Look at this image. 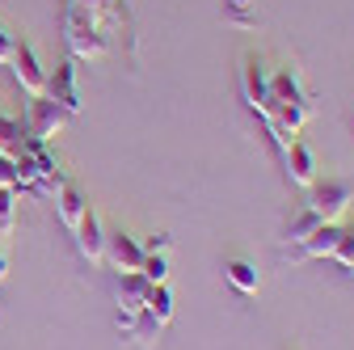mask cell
<instances>
[{"mask_svg":"<svg viewBox=\"0 0 354 350\" xmlns=\"http://www.w3.org/2000/svg\"><path fill=\"white\" fill-rule=\"evenodd\" d=\"M64 42L72 59H106L110 55V38L102 34L97 17L84 13L76 0H68V13H64Z\"/></svg>","mask_w":354,"mask_h":350,"instance_id":"6da1fadb","label":"cell"},{"mask_svg":"<svg viewBox=\"0 0 354 350\" xmlns=\"http://www.w3.org/2000/svg\"><path fill=\"white\" fill-rule=\"evenodd\" d=\"M241 93L257 118L270 114V64H266V55H257V51L241 55Z\"/></svg>","mask_w":354,"mask_h":350,"instance_id":"7a4b0ae2","label":"cell"},{"mask_svg":"<svg viewBox=\"0 0 354 350\" xmlns=\"http://www.w3.org/2000/svg\"><path fill=\"white\" fill-rule=\"evenodd\" d=\"M350 203H354V186L350 182H337V178H317L313 186H308V203L304 207H313L325 224H342V215L350 211Z\"/></svg>","mask_w":354,"mask_h":350,"instance_id":"3957f363","label":"cell"},{"mask_svg":"<svg viewBox=\"0 0 354 350\" xmlns=\"http://www.w3.org/2000/svg\"><path fill=\"white\" fill-rule=\"evenodd\" d=\"M270 110H313L304 89V76L295 64H283L270 72Z\"/></svg>","mask_w":354,"mask_h":350,"instance_id":"277c9868","label":"cell"},{"mask_svg":"<svg viewBox=\"0 0 354 350\" xmlns=\"http://www.w3.org/2000/svg\"><path fill=\"white\" fill-rule=\"evenodd\" d=\"M64 110L59 102H51L47 93L42 98H30V110H26V140H42V144H51L59 131H64Z\"/></svg>","mask_w":354,"mask_h":350,"instance_id":"5b68a950","label":"cell"},{"mask_svg":"<svg viewBox=\"0 0 354 350\" xmlns=\"http://www.w3.org/2000/svg\"><path fill=\"white\" fill-rule=\"evenodd\" d=\"M9 68H13V76H17V84L30 93V98H42L47 93V80H51V72L42 68V59H38V51H34V42H17V51H13V59H9Z\"/></svg>","mask_w":354,"mask_h":350,"instance_id":"8992f818","label":"cell"},{"mask_svg":"<svg viewBox=\"0 0 354 350\" xmlns=\"http://www.w3.org/2000/svg\"><path fill=\"white\" fill-rule=\"evenodd\" d=\"M144 245L140 237H131V232H106V261L118 270V275H136L144 266Z\"/></svg>","mask_w":354,"mask_h":350,"instance_id":"52a82bcc","label":"cell"},{"mask_svg":"<svg viewBox=\"0 0 354 350\" xmlns=\"http://www.w3.org/2000/svg\"><path fill=\"white\" fill-rule=\"evenodd\" d=\"M148 279L136 270V275H118V325L122 329H131V321H136L140 313H144V304H148Z\"/></svg>","mask_w":354,"mask_h":350,"instance_id":"ba28073f","label":"cell"},{"mask_svg":"<svg viewBox=\"0 0 354 350\" xmlns=\"http://www.w3.org/2000/svg\"><path fill=\"white\" fill-rule=\"evenodd\" d=\"M72 237H76V253L84 261H106V228H102V215L93 207L84 211V220L72 228Z\"/></svg>","mask_w":354,"mask_h":350,"instance_id":"9c48e42d","label":"cell"},{"mask_svg":"<svg viewBox=\"0 0 354 350\" xmlns=\"http://www.w3.org/2000/svg\"><path fill=\"white\" fill-rule=\"evenodd\" d=\"M47 98L59 102L64 114H80V84H76V59H64L55 76L47 80Z\"/></svg>","mask_w":354,"mask_h":350,"instance_id":"30bf717a","label":"cell"},{"mask_svg":"<svg viewBox=\"0 0 354 350\" xmlns=\"http://www.w3.org/2000/svg\"><path fill=\"white\" fill-rule=\"evenodd\" d=\"M283 165H287V182L291 186H313L317 182V156H313V148H308L304 140H291L287 148H283Z\"/></svg>","mask_w":354,"mask_h":350,"instance_id":"8fae6325","label":"cell"},{"mask_svg":"<svg viewBox=\"0 0 354 350\" xmlns=\"http://www.w3.org/2000/svg\"><path fill=\"white\" fill-rule=\"evenodd\" d=\"M337 241H342V224H321L308 241H299L295 245V261H313V257H333V249H337Z\"/></svg>","mask_w":354,"mask_h":350,"instance_id":"7c38bea8","label":"cell"},{"mask_svg":"<svg viewBox=\"0 0 354 350\" xmlns=\"http://www.w3.org/2000/svg\"><path fill=\"white\" fill-rule=\"evenodd\" d=\"M84 211H88V199L80 194V186H72V182H64L59 190H55V215H59V224L72 232L80 220H84Z\"/></svg>","mask_w":354,"mask_h":350,"instance_id":"4fadbf2b","label":"cell"},{"mask_svg":"<svg viewBox=\"0 0 354 350\" xmlns=\"http://www.w3.org/2000/svg\"><path fill=\"white\" fill-rule=\"evenodd\" d=\"M224 279H228L241 295H257V291H261V270L253 266L249 257H228V261H224Z\"/></svg>","mask_w":354,"mask_h":350,"instance_id":"5bb4252c","label":"cell"},{"mask_svg":"<svg viewBox=\"0 0 354 350\" xmlns=\"http://www.w3.org/2000/svg\"><path fill=\"white\" fill-rule=\"evenodd\" d=\"M321 224H325V220H321V215H317L313 207H299V211L291 215V224H287V245H299V241H308V237H313Z\"/></svg>","mask_w":354,"mask_h":350,"instance_id":"9a60e30c","label":"cell"},{"mask_svg":"<svg viewBox=\"0 0 354 350\" xmlns=\"http://www.w3.org/2000/svg\"><path fill=\"white\" fill-rule=\"evenodd\" d=\"M21 148H26V136H21V122L17 118H9L5 110H0V156H21Z\"/></svg>","mask_w":354,"mask_h":350,"instance_id":"2e32d148","label":"cell"},{"mask_svg":"<svg viewBox=\"0 0 354 350\" xmlns=\"http://www.w3.org/2000/svg\"><path fill=\"white\" fill-rule=\"evenodd\" d=\"M144 308H148L160 325H169V317H173V291H169V283L148 287V304H144Z\"/></svg>","mask_w":354,"mask_h":350,"instance_id":"e0dca14e","label":"cell"},{"mask_svg":"<svg viewBox=\"0 0 354 350\" xmlns=\"http://www.w3.org/2000/svg\"><path fill=\"white\" fill-rule=\"evenodd\" d=\"M228 21L241 30H257V0H224Z\"/></svg>","mask_w":354,"mask_h":350,"instance_id":"ac0fdd59","label":"cell"},{"mask_svg":"<svg viewBox=\"0 0 354 350\" xmlns=\"http://www.w3.org/2000/svg\"><path fill=\"white\" fill-rule=\"evenodd\" d=\"M160 329H165V325H160V321H156V317H152V313L144 308V313H140L136 321H131V329H127V333H131V338H140L144 346H152V342L160 338Z\"/></svg>","mask_w":354,"mask_h":350,"instance_id":"d6986e66","label":"cell"},{"mask_svg":"<svg viewBox=\"0 0 354 350\" xmlns=\"http://www.w3.org/2000/svg\"><path fill=\"white\" fill-rule=\"evenodd\" d=\"M13 224H17V190L0 186V237H13Z\"/></svg>","mask_w":354,"mask_h":350,"instance_id":"ffe728a7","label":"cell"},{"mask_svg":"<svg viewBox=\"0 0 354 350\" xmlns=\"http://www.w3.org/2000/svg\"><path fill=\"white\" fill-rule=\"evenodd\" d=\"M140 275L156 287V283H169V253H148L144 257V266H140Z\"/></svg>","mask_w":354,"mask_h":350,"instance_id":"44dd1931","label":"cell"},{"mask_svg":"<svg viewBox=\"0 0 354 350\" xmlns=\"http://www.w3.org/2000/svg\"><path fill=\"white\" fill-rule=\"evenodd\" d=\"M333 261H342V266L354 275V228H342V241L333 249Z\"/></svg>","mask_w":354,"mask_h":350,"instance_id":"7402d4cb","label":"cell"},{"mask_svg":"<svg viewBox=\"0 0 354 350\" xmlns=\"http://www.w3.org/2000/svg\"><path fill=\"white\" fill-rule=\"evenodd\" d=\"M0 186H5V190H17V160H13V156H0Z\"/></svg>","mask_w":354,"mask_h":350,"instance_id":"603a6c76","label":"cell"},{"mask_svg":"<svg viewBox=\"0 0 354 350\" xmlns=\"http://www.w3.org/2000/svg\"><path fill=\"white\" fill-rule=\"evenodd\" d=\"M13 51H17V38H13L5 26H0V64H9V59H13Z\"/></svg>","mask_w":354,"mask_h":350,"instance_id":"cb8c5ba5","label":"cell"},{"mask_svg":"<svg viewBox=\"0 0 354 350\" xmlns=\"http://www.w3.org/2000/svg\"><path fill=\"white\" fill-rule=\"evenodd\" d=\"M169 245H173V241H169V232H156V237L144 245V253H169Z\"/></svg>","mask_w":354,"mask_h":350,"instance_id":"d4e9b609","label":"cell"},{"mask_svg":"<svg viewBox=\"0 0 354 350\" xmlns=\"http://www.w3.org/2000/svg\"><path fill=\"white\" fill-rule=\"evenodd\" d=\"M76 5H80L84 13H93V17H97V13L106 9V0H76Z\"/></svg>","mask_w":354,"mask_h":350,"instance_id":"484cf974","label":"cell"},{"mask_svg":"<svg viewBox=\"0 0 354 350\" xmlns=\"http://www.w3.org/2000/svg\"><path fill=\"white\" fill-rule=\"evenodd\" d=\"M5 279H9V257L0 253V283H5Z\"/></svg>","mask_w":354,"mask_h":350,"instance_id":"4316f807","label":"cell"}]
</instances>
